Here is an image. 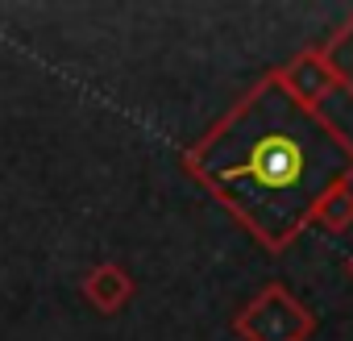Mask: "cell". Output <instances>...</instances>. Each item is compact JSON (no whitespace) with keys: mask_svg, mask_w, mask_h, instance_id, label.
<instances>
[{"mask_svg":"<svg viewBox=\"0 0 353 341\" xmlns=\"http://www.w3.org/2000/svg\"><path fill=\"white\" fill-rule=\"evenodd\" d=\"M179 166L258 246L283 254L312 225V208L353 184V142L262 75L204 137L183 146Z\"/></svg>","mask_w":353,"mask_h":341,"instance_id":"1","label":"cell"},{"mask_svg":"<svg viewBox=\"0 0 353 341\" xmlns=\"http://www.w3.org/2000/svg\"><path fill=\"white\" fill-rule=\"evenodd\" d=\"M233 333L241 341H307L316 333V312L287 283H266L233 316Z\"/></svg>","mask_w":353,"mask_h":341,"instance_id":"2","label":"cell"},{"mask_svg":"<svg viewBox=\"0 0 353 341\" xmlns=\"http://www.w3.org/2000/svg\"><path fill=\"white\" fill-rule=\"evenodd\" d=\"M270 75H274V84H279L295 104L316 108V113H320V104H324L332 92H341V84H336L332 67L324 63L320 46H316V50H303V55H295V59H287V63L274 67Z\"/></svg>","mask_w":353,"mask_h":341,"instance_id":"3","label":"cell"},{"mask_svg":"<svg viewBox=\"0 0 353 341\" xmlns=\"http://www.w3.org/2000/svg\"><path fill=\"white\" fill-rule=\"evenodd\" d=\"M79 291L83 300L104 312V316H117L129 300H133V275L121 266V262H96L83 279H79Z\"/></svg>","mask_w":353,"mask_h":341,"instance_id":"4","label":"cell"},{"mask_svg":"<svg viewBox=\"0 0 353 341\" xmlns=\"http://www.w3.org/2000/svg\"><path fill=\"white\" fill-rule=\"evenodd\" d=\"M320 55H324V63L332 67L341 92L353 96V13L336 26V34H328V42L320 46Z\"/></svg>","mask_w":353,"mask_h":341,"instance_id":"5","label":"cell"},{"mask_svg":"<svg viewBox=\"0 0 353 341\" xmlns=\"http://www.w3.org/2000/svg\"><path fill=\"white\" fill-rule=\"evenodd\" d=\"M312 225H320L324 233H345L353 225V184L332 188L316 208H312Z\"/></svg>","mask_w":353,"mask_h":341,"instance_id":"6","label":"cell"},{"mask_svg":"<svg viewBox=\"0 0 353 341\" xmlns=\"http://www.w3.org/2000/svg\"><path fill=\"white\" fill-rule=\"evenodd\" d=\"M345 271H349V279H353V254H349V258H345Z\"/></svg>","mask_w":353,"mask_h":341,"instance_id":"7","label":"cell"}]
</instances>
